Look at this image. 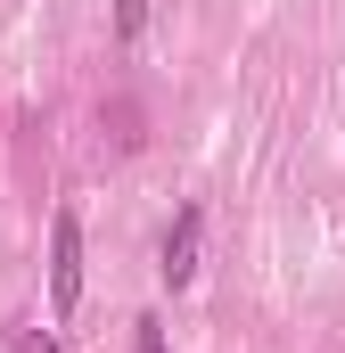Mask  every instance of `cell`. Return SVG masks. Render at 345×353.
I'll use <instances>...</instances> for the list:
<instances>
[{
	"instance_id": "obj_3",
	"label": "cell",
	"mask_w": 345,
	"mask_h": 353,
	"mask_svg": "<svg viewBox=\"0 0 345 353\" xmlns=\"http://www.w3.org/2000/svg\"><path fill=\"white\" fill-rule=\"evenodd\" d=\"M132 353H165V329H157V321H140V329H132Z\"/></svg>"
},
{
	"instance_id": "obj_4",
	"label": "cell",
	"mask_w": 345,
	"mask_h": 353,
	"mask_svg": "<svg viewBox=\"0 0 345 353\" xmlns=\"http://www.w3.org/2000/svg\"><path fill=\"white\" fill-rule=\"evenodd\" d=\"M17 345H25V353H58V345H50V337H33V329H25V337H17Z\"/></svg>"
},
{
	"instance_id": "obj_1",
	"label": "cell",
	"mask_w": 345,
	"mask_h": 353,
	"mask_svg": "<svg viewBox=\"0 0 345 353\" xmlns=\"http://www.w3.org/2000/svg\"><path fill=\"white\" fill-rule=\"evenodd\" d=\"M75 304H83V222L58 214V222H50V312L66 321Z\"/></svg>"
},
{
	"instance_id": "obj_2",
	"label": "cell",
	"mask_w": 345,
	"mask_h": 353,
	"mask_svg": "<svg viewBox=\"0 0 345 353\" xmlns=\"http://www.w3.org/2000/svg\"><path fill=\"white\" fill-rule=\"evenodd\" d=\"M197 239H206V214H197V205H181V214H172V230H165V288H181V279H189V271H197Z\"/></svg>"
}]
</instances>
